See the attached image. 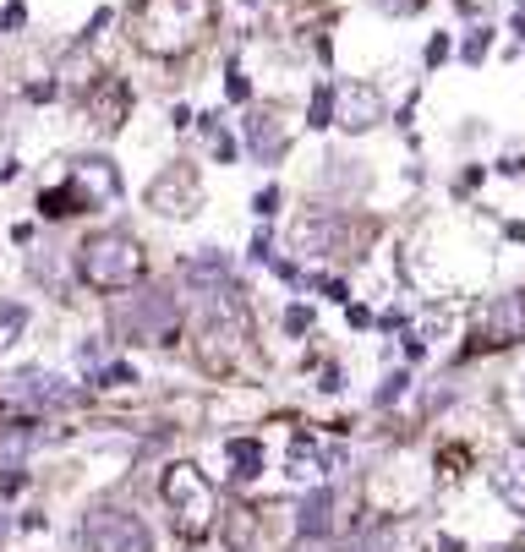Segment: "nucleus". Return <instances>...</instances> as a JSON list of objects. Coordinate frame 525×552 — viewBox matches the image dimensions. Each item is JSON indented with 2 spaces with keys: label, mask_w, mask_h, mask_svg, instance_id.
<instances>
[{
  "label": "nucleus",
  "mask_w": 525,
  "mask_h": 552,
  "mask_svg": "<svg viewBox=\"0 0 525 552\" xmlns=\"http://www.w3.org/2000/svg\"><path fill=\"white\" fill-rule=\"evenodd\" d=\"M22 334H28V307H17V301H0V350H11Z\"/></svg>",
  "instance_id": "19"
},
{
  "label": "nucleus",
  "mask_w": 525,
  "mask_h": 552,
  "mask_svg": "<svg viewBox=\"0 0 525 552\" xmlns=\"http://www.w3.org/2000/svg\"><path fill=\"white\" fill-rule=\"evenodd\" d=\"M159 492H165V509H170V531L181 536V542H203L219 525V492L208 487V476L197 471V465H186V460L165 465Z\"/></svg>",
  "instance_id": "4"
},
{
  "label": "nucleus",
  "mask_w": 525,
  "mask_h": 552,
  "mask_svg": "<svg viewBox=\"0 0 525 552\" xmlns=\"http://www.w3.org/2000/svg\"><path fill=\"white\" fill-rule=\"evenodd\" d=\"M203 132H208V148H214V159H219V164L236 159V137H230L225 126H219V115H203Z\"/></svg>",
  "instance_id": "21"
},
{
  "label": "nucleus",
  "mask_w": 525,
  "mask_h": 552,
  "mask_svg": "<svg viewBox=\"0 0 525 552\" xmlns=\"http://www.w3.org/2000/svg\"><path fill=\"white\" fill-rule=\"evenodd\" d=\"M83 115L93 121V132L115 137V132L126 126V115H132V88H126L121 77H99V82L83 93Z\"/></svg>",
  "instance_id": "10"
},
{
  "label": "nucleus",
  "mask_w": 525,
  "mask_h": 552,
  "mask_svg": "<svg viewBox=\"0 0 525 552\" xmlns=\"http://www.w3.org/2000/svg\"><path fill=\"white\" fill-rule=\"evenodd\" d=\"M307 126H334V88H318L312 93V115Z\"/></svg>",
  "instance_id": "23"
},
{
  "label": "nucleus",
  "mask_w": 525,
  "mask_h": 552,
  "mask_svg": "<svg viewBox=\"0 0 525 552\" xmlns=\"http://www.w3.org/2000/svg\"><path fill=\"white\" fill-rule=\"evenodd\" d=\"M214 17H219L214 0H132L126 33L154 61H181V55H192L208 39Z\"/></svg>",
  "instance_id": "1"
},
{
  "label": "nucleus",
  "mask_w": 525,
  "mask_h": 552,
  "mask_svg": "<svg viewBox=\"0 0 525 552\" xmlns=\"http://www.w3.org/2000/svg\"><path fill=\"white\" fill-rule=\"evenodd\" d=\"M28 487V471H17V465H6V471H0V503L11 498V492H22Z\"/></svg>",
  "instance_id": "25"
},
{
  "label": "nucleus",
  "mask_w": 525,
  "mask_h": 552,
  "mask_svg": "<svg viewBox=\"0 0 525 552\" xmlns=\"http://www.w3.org/2000/svg\"><path fill=\"white\" fill-rule=\"evenodd\" d=\"M383 115H389V104L372 82H334V126L340 132H372Z\"/></svg>",
  "instance_id": "9"
},
{
  "label": "nucleus",
  "mask_w": 525,
  "mask_h": 552,
  "mask_svg": "<svg viewBox=\"0 0 525 552\" xmlns=\"http://www.w3.org/2000/svg\"><path fill=\"white\" fill-rule=\"evenodd\" d=\"M372 6H378L383 17H411V11H422L427 0H372Z\"/></svg>",
  "instance_id": "26"
},
{
  "label": "nucleus",
  "mask_w": 525,
  "mask_h": 552,
  "mask_svg": "<svg viewBox=\"0 0 525 552\" xmlns=\"http://www.w3.org/2000/svg\"><path fill=\"white\" fill-rule=\"evenodd\" d=\"M0 405L11 410H28V416H44V410H77L83 405V389H72L66 378H55V372H11L6 383H0Z\"/></svg>",
  "instance_id": "5"
},
{
  "label": "nucleus",
  "mask_w": 525,
  "mask_h": 552,
  "mask_svg": "<svg viewBox=\"0 0 525 552\" xmlns=\"http://www.w3.org/2000/svg\"><path fill=\"white\" fill-rule=\"evenodd\" d=\"M520 399H525V372H520Z\"/></svg>",
  "instance_id": "32"
},
{
  "label": "nucleus",
  "mask_w": 525,
  "mask_h": 552,
  "mask_svg": "<svg viewBox=\"0 0 525 552\" xmlns=\"http://www.w3.org/2000/svg\"><path fill=\"white\" fill-rule=\"evenodd\" d=\"M55 93H77V99H83V93L93 88V55H88V44H72V50L61 55V66H55Z\"/></svg>",
  "instance_id": "15"
},
{
  "label": "nucleus",
  "mask_w": 525,
  "mask_h": 552,
  "mask_svg": "<svg viewBox=\"0 0 525 552\" xmlns=\"http://www.w3.org/2000/svg\"><path fill=\"white\" fill-rule=\"evenodd\" d=\"M252 208H258V214L268 219V214L279 208V186H268V192H258V203H252Z\"/></svg>",
  "instance_id": "29"
},
{
  "label": "nucleus",
  "mask_w": 525,
  "mask_h": 552,
  "mask_svg": "<svg viewBox=\"0 0 525 552\" xmlns=\"http://www.w3.org/2000/svg\"><path fill=\"white\" fill-rule=\"evenodd\" d=\"M175 323H181V307H175L170 290H143V296L121 312V328L132 339H143V345H170Z\"/></svg>",
  "instance_id": "8"
},
{
  "label": "nucleus",
  "mask_w": 525,
  "mask_h": 552,
  "mask_svg": "<svg viewBox=\"0 0 525 552\" xmlns=\"http://www.w3.org/2000/svg\"><path fill=\"white\" fill-rule=\"evenodd\" d=\"M290 246L301 257H340L345 252V225L334 214H307L290 225Z\"/></svg>",
  "instance_id": "11"
},
{
  "label": "nucleus",
  "mask_w": 525,
  "mask_h": 552,
  "mask_svg": "<svg viewBox=\"0 0 525 552\" xmlns=\"http://www.w3.org/2000/svg\"><path fill=\"white\" fill-rule=\"evenodd\" d=\"M285 328H290V334H307V328H312V312H307V307H290V312H285Z\"/></svg>",
  "instance_id": "28"
},
{
  "label": "nucleus",
  "mask_w": 525,
  "mask_h": 552,
  "mask_svg": "<svg viewBox=\"0 0 525 552\" xmlns=\"http://www.w3.org/2000/svg\"><path fill=\"white\" fill-rule=\"evenodd\" d=\"M405 383H411L405 372H389V378H383V389H378V405H394V399L405 394Z\"/></svg>",
  "instance_id": "27"
},
{
  "label": "nucleus",
  "mask_w": 525,
  "mask_h": 552,
  "mask_svg": "<svg viewBox=\"0 0 525 552\" xmlns=\"http://www.w3.org/2000/svg\"><path fill=\"white\" fill-rule=\"evenodd\" d=\"M247 148H252V159H258V164H279V159H285V148H290L285 121H279L274 110H252L247 115Z\"/></svg>",
  "instance_id": "14"
},
{
  "label": "nucleus",
  "mask_w": 525,
  "mask_h": 552,
  "mask_svg": "<svg viewBox=\"0 0 525 552\" xmlns=\"http://www.w3.org/2000/svg\"><path fill=\"white\" fill-rule=\"evenodd\" d=\"M334 531V492L312 487L307 503H301V536H329Z\"/></svg>",
  "instance_id": "18"
},
{
  "label": "nucleus",
  "mask_w": 525,
  "mask_h": 552,
  "mask_svg": "<svg viewBox=\"0 0 525 552\" xmlns=\"http://www.w3.org/2000/svg\"><path fill=\"white\" fill-rule=\"evenodd\" d=\"M334 471V454L323 449V443L312 438H290V454H285V476L296 481V487H323Z\"/></svg>",
  "instance_id": "12"
},
{
  "label": "nucleus",
  "mask_w": 525,
  "mask_h": 552,
  "mask_svg": "<svg viewBox=\"0 0 525 552\" xmlns=\"http://www.w3.org/2000/svg\"><path fill=\"white\" fill-rule=\"evenodd\" d=\"M515 339H525V290L498 296L482 317V345H515Z\"/></svg>",
  "instance_id": "13"
},
{
  "label": "nucleus",
  "mask_w": 525,
  "mask_h": 552,
  "mask_svg": "<svg viewBox=\"0 0 525 552\" xmlns=\"http://www.w3.org/2000/svg\"><path fill=\"white\" fill-rule=\"evenodd\" d=\"M143 203L154 208L159 219H192L197 208H203V175L192 170V164H165V170L148 181V192H143Z\"/></svg>",
  "instance_id": "6"
},
{
  "label": "nucleus",
  "mask_w": 525,
  "mask_h": 552,
  "mask_svg": "<svg viewBox=\"0 0 525 552\" xmlns=\"http://www.w3.org/2000/svg\"><path fill=\"white\" fill-rule=\"evenodd\" d=\"M493 492L509 503L515 514H525V443H515V449L498 460V471H493Z\"/></svg>",
  "instance_id": "16"
},
{
  "label": "nucleus",
  "mask_w": 525,
  "mask_h": 552,
  "mask_svg": "<svg viewBox=\"0 0 525 552\" xmlns=\"http://www.w3.org/2000/svg\"><path fill=\"white\" fill-rule=\"evenodd\" d=\"M110 361H115V356H110V339H83V345H77V367L88 372V383L99 378Z\"/></svg>",
  "instance_id": "20"
},
{
  "label": "nucleus",
  "mask_w": 525,
  "mask_h": 552,
  "mask_svg": "<svg viewBox=\"0 0 525 552\" xmlns=\"http://www.w3.org/2000/svg\"><path fill=\"white\" fill-rule=\"evenodd\" d=\"M83 542L93 552H154V536H148V525L137 520L132 509H88L83 520Z\"/></svg>",
  "instance_id": "7"
},
{
  "label": "nucleus",
  "mask_w": 525,
  "mask_h": 552,
  "mask_svg": "<svg viewBox=\"0 0 525 552\" xmlns=\"http://www.w3.org/2000/svg\"><path fill=\"white\" fill-rule=\"evenodd\" d=\"M6 536H11V514H6V503H0V547H6Z\"/></svg>",
  "instance_id": "31"
},
{
  "label": "nucleus",
  "mask_w": 525,
  "mask_h": 552,
  "mask_svg": "<svg viewBox=\"0 0 525 552\" xmlns=\"http://www.w3.org/2000/svg\"><path fill=\"white\" fill-rule=\"evenodd\" d=\"M443 55H449V39H433V44H427V61H433V66L443 61Z\"/></svg>",
  "instance_id": "30"
},
{
  "label": "nucleus",
  "mask_w": 525,
  "mask_h": 552,
  "mask_svg": "<svg viewBox=\"0 0 525 552\" xmlns=\"http://www.w3.org/2000/svg\"><path fill=\"white\" fill-rule=\"evenodd\" d=\"M93 383H99V389H121V383H137V372L126 367V361H110V367H104Z\"/></svg>",
  "instance_id": "24"
},
{
  "label": "nucleus",
  "mask_w": 525,
  "mask_h": 552,
  "mask_svg": "<svg viewBox=\"0 0 525 552\" xmlns=\"http://www.w3.org/2000/svg\"><path fill=\"white\" fill-rule=\"evenodd\" d=\"M148 274V252L132 230H93V236L77 246V279L99 296H115V290L143 285Z\"/></svg>",
  "instance_id": "2"
},
{
  "label": "nucleus",
  "mask_w": 525,
  "mask_h": 552,
  "mask_svg": "<svg viewBox=\"0 0 525 552\" xmlns=\"http://www.w3.org/2000/svg\"><path fill=\"white\" fill-rule=\"evenodd\" d=\"M115 197H121V175H115V164L104 159V154H88V159L72 164V175H66L61 186L39 192V214L44 219H72V214L110 208Z\"/></svg>",
  "instance_id": "3"
},
{
  "label": "nucleus",
  "mask_w": 525,
  "mask_h": 552,
  "mask_svg": "<svg viewBox=\"0 0 525 552\" xmlns=\"http://www.w3.org/2000/svg\"><path fill=\"white\" fill-rule=\"evenodd\" d=\"M263 438H225V465H230V481H258L263 476Z\"/></svg>",
  "instance_id": "17"
},
{
  "label": "nucleus",
  "mask_w": 525,
  "mask_h": 552,
  "mask_svg": "<svg viewBox=\"0 0 525 552\" xmlns=\"http://www.w3.org/2000/svg\"><path fill=\"white\" fill-rule=\"evenodd\" d=\"M487 44H493V28H471V39L460 44V61H465V66H476V61L487 55Z\"/></svg>",
  "instance_id": "22"
}]
</instances>
